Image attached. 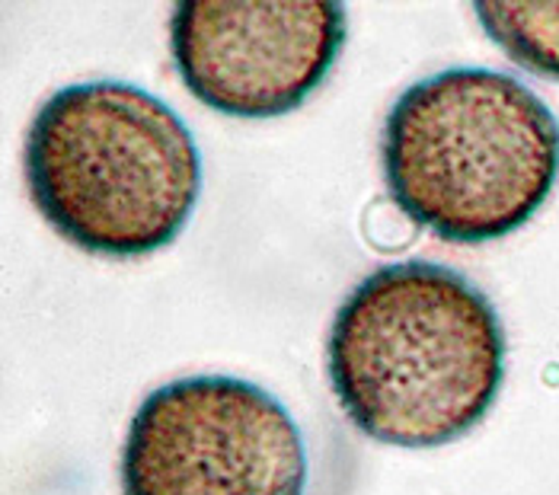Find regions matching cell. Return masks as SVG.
<instances>
[{"label": "cell", "mask_w": 559, "mask_h": 495, "mask_svg": "<svg viewBox=\"0 0 559 495\" xmlns=\"http://www.w3.org/2000/svg\"><path fill=\"white\" fill-rule=\"evenodd\" d=\"M23 173L51 231L109 259L173 244L202 196V154L189 125L126 81L51 93L26 131Z\"/></svg>", "instance_id": "cell-3"}, {"label": "cell", "mask_w": 559, "mask_h": 495, "mask_svg": "<svg viewBox=\"0 0 559 495\" xmlns=\"http://www.w3.org/2000/svg\"><path fill=\"white\" fill-rule=\"evenodd\" d=\"M326 374L348 422L371 441L441 448L492 410L506 380V330L464 272L403 259L345 294Z\"/></svg>", "instance_id": "cell-1"}, {"label": "cell", "mask_w": 559, "mask_h": 495, "mask_svg": "<svg viewBox=\"0 0 559 495\" xmlns=\"http://www.w3.org/2000/svg\"><path fill=\"white\" fill-rule=\"evenodd\" d=\"M390 199L444 244L524 227L559 179L554 109L506 71L448 68L406 86L381 134Z\"/></svg>", "instance_id": "cell-2"}, {"label": "cell", "mask_w": 559, "mask_h": 495, "mask_svg": "<svg viewBox=\"0 0 559 495\" xmlns=\"http://www.w3.org/2000/svg\"><path fill=\"white\" fill-rule=\"evenodd\" d=\"M479 26L515 64L559 81V3H476Z\"/></svg>", "instance_id": "cell-6"}, {"label": "cell", "mask_w": 559, "mask_h": 495, "mask_svg": "<svg viewBox=\"0 0 559 495\" xmlns=\"http://www.w3.org/2000/svg\"><path fill=\"white\" fill-rule=\"evenodd\" d=\"M345 45V7L323 0H189L170 16L173 64L209 109L275 119L326 81Z\"/></svg>", "instance_id": "cell-5"}, {"label": "cell", "mask_w": 559, "mask_h": 495, "mask_svg": "<svg viewBox=\"0 0 559 495\" xmlns=\"http://www.w3.org/2000/svg\"><path fill=\"white\" fill-rule=\"evenodd\" d=\"M301 428L250 380L202 374L151 390L122 445V495H304Z\"/></svg>", "instance_id": "cell-4"}]
</instances>
